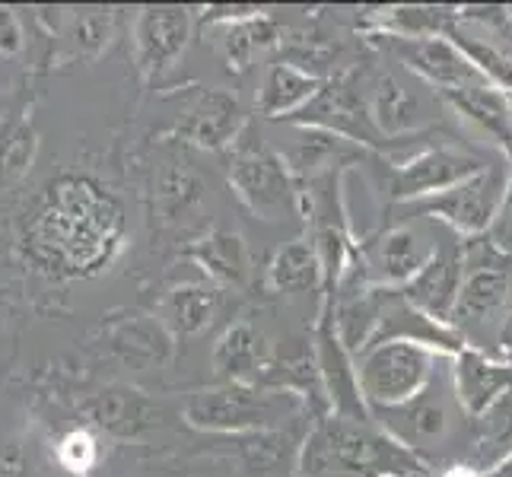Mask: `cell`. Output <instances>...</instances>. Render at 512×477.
<instances>
[{
  "instance_id": "24",
  "label": "cell",
  "mask_w": 512,
  "mask_h": 477,
  "mask_svg": "<svg viewBox=\"0 0 512 477\" xmlns=\"http://www.w3.org/2000/svg\"><path fill=\"white\" fill-rule=\"evenodd\" d=\"M512 290V271H471L465 274L462 293L452 312V328L462 334L478 325H487L493 315H500L509 303Z\"/></svg>"
},
{
  "instance_id": "28",
  "label": "cell",
  "mask_w": 512,
  "mask_h": 477,
  "mask_svg": "<svg viewBox=\"0 0 512 477\" xmlns=\"http://www.w3.org/2000/svg\"><path fill=\"white\" fill-rule=\"evenodd\" d=\"M509 455H512V395H506L484 417L474 420L471 452L465 465L487 474Z\"/></svg>"
},
{
  "instance_id": "19",
  "label": "cell",
  "mask_w": 512,
  "mask_h": 477,
  "mask_svg": "<svg viewBox=\"0 0 512 477\" xmlns=\"http://www.w3.org/2000/svg\"><path fill=\"white\" fill-rule=\"evenodd\" d=\"M325 90V77L293 61H274L264 70L255 109L261 118H293Z\"/></svg>"
},
{
  "instance_id": "20",
  "label": "cell",
  "mask_w": 512,
  "mask_h": 477,
  "mask_svg": "<svg viewBox=\"0 0 512 477\" xmlns=\"http://www.w3.org/2000/svg\"><path fill=\"white\" fill-rule=\"evenodd\" d=\"M188 258L198 264L210 284H217V287H245L252 277L249 245H245L239 233H229V229H214V233L191 242Z\"/></svg>"
},
{
  "instance_id": "26",
  "label": "cell",
  "mask_w": 512,
  "mask_h": 477,
  "mask_svg": "<svg viewBox=\"0 0 512 477\" xmlns=\"http://www.w3.org/2000/svg\"><path fill=\"white\" fill-rule=\"evenodd\" d=\"M277 39H280L277 23L268 13H261V16H252V20L220 26L217 51L233 74H245V70L255 67V61L264 55V51L277 45Z\"/></svg>"
},
{
  "instance_id": "6",
  "label": "cell",
  "mask_w": 512,
  "mask_h": 477,
  "mask_svg": "<svg viewBox=\"0 0 512 477\" xmlns=\"http://www.w3.org/2000/svg\"><path fill=\"white\" fill-rule=\"evenodd\" d=\"M229 185L236 188L239 201L255 217L280 220L303 210V198H299L296 179L284 156L261 144H239L236 140V156L229 163Z\"/></svg>"
},
{
  "instance_id": "35",
  "label": "cell",
  "mask_w": 512,
  "mask_h": 477,
  "mask_svg": "<svg viewBox=\"0 0 512 477\" xmlns=\"http://www.w3.org/2000/svg\"><path fill=\"white\" fill-rule=\"evenodd\" d=\"M261 7H249V4H236V7H207L201 20L207 26H229V23H242V20H252V16H261Z\"/></svg>"
},
{
  "instance_id": "17",
  "label": "cell",
  "mask_w": 512,
  "mask_h": 477,
  "mask_svg": "<svg viewBox=\"0 0 512 477\" xmlns=\"http://www.w3.org/2000/svg\"><path fill=\"white\" fill-rule=\"evenodd\" d=\"M86 417L93 420V427L112 433L118 439L140 436L144 430L160 423V404L147 398L134 385H109L86 404Z\"/></svg>"
},
{
  "instance_id": "27",
  "label": "cell",
  "mask_w": 512,
  "mask_h": 477,
  "mask_svg": "<svg viewBox=\"0 0 512 477\" xmlns=\"http://www.w3.org/2000/svg\"><path fill=\"white\" fill-rule=\"evenodd\" d=\"M458 10L452 7H385L369 13V26L385 32L388 39H436L455 29Z\"/></svg>"
},
{
  "instance_id": "8",
  "label": "cell",
  "mask_w": 512,
  "mask_h": 477,
  "mask_svg": "<svg viewBox=\"0 0 512 477\" xmlns=\"http://www.w3.org/2000/svg\"><path fill=\"white\" fill-rule=\"evenodd\" d=\"M388 45H392L395 58L411 74L439 90V96L493 86L449 35H436V39H388Z\"/></svg>"
},
{
  "instance_id": "10",
  "label": "cell",
  "mask_w": 512,
  "mask_h": 477,
  "mask_svg": "<svg viewBox=\"0 0 512 477\" xmlns=\"http://www.w3.org/2000/svg\"><path fill=\"white\" fill-rule=\"evenodd\" d=\"M436 245L439 242L423 233L420 226L395 223L379 239H373V245L360 255V264L376 287L401 290L427 268V261L436 255Z\"/></svg>"
},
{
  "instance_id": "25",
  "label": "cell",
  "mask_w": 512,
  "mask_h": 477,
  "mask_svg": "<svg viewBox=\"0 0 512 477\" xmlns=\"http://www.w3.org/2000/svg\"><path fill=\"white\" fill-rule=\"evenodd\" d=\"M268 284L277 293H315L325 290L322 258L312 236L293 239L268 264Z\"/></svg>"
},
{
  "instance_id": "34",
  "label": "cell",
  "mask_w": 512,
  "mask_h": 477,
  "mask_svg": "<svg viewBox=\"0 0 512 477\" xmlns=\"http://www.w3.org/2000/svg\"><path fill=\"white\" fill-rule=\"evenodd\" d=\"M26 39H23V26L16 20V13L10 7H0V55L4 58H16L23 51Z\"/></svg>"
},
{
  "instance_id": "5",
  "label": "cell",
  "mask_w": 512,
  "mask_h": 477,
  "mask_svg": "<svg viewBox=\"0 0 512 477\" xmlns=\"http://www.w3.org/2000/svg\"><path fill=\"white\" fill-rule=\"evenodd\" d=\"M436 357H443V353L414 341H388L369 347L357 360L360 388L369 411L398 408V404H408L427 392Z\"/></svg>"
},
{
  "instance_id": "22",
  "label": "cell",
  "mask_w": 512,
  "mask_h": 477,
  "mask_svg": "<svg viewBox=\"0 0 512 477\" xmlns=\"http://www.w3.org/2000/svg\"><path fill=\"white\" fill-rule=\"evenodd\" d=\"M172 338L175 334L160 322V315H134L118 322L109 334L115 357H121L128 366L150 369L166 366L172 360Z\"/></svg>"
},
{
  "instance_id": "23",
  "label": "cell",
  "mask_w": 512,
  "mask_h": 477,
  "mask_svg": "<svg viewBox=\"0 0 512 477\" xmlns=\"http://www.w3.org/2000/svg\"><path fill=\"white\" fill-rule=\"evenodd\" d=\"M223 306V293L210 280H194V284L172 287L160 306V322L172 331L191 338L214 325V318Z\"/></svg>"
},
{
  "instance_id": "3",
  "label": "cell",
  "mask_w": 512,
  "mask_h": 477,
  "mask_svg": "<svg viewBox=\"0 0 512 477\" xmlns=\"http://www.w3.org/2000/svg\"><path fill=\"white\" fill-rule=\"evenodd\" d=\"M303 417H309V411L299 395L249 382H223L204 388V392H194L185 401V420L204 433L249 436L261 430L290 427Z\"/></svg>"
},
{
  "instance_id": "13",
  "label": "cell",
  "mask_w": 512,
  "mask_h": 477,
  "mask_svg": "<svg viewBox=\"0 0 512 477\" xmlns=\"http://www.w3.org/2000/svg\"><path fill=\"white\" fill-rule=\"evenodd\" d=\"M462 284H465L462 242H439L436 255L427 261V268L411 284L401 287V296L417 312L430 315L443 325H452V312L458 303V293H462Z\"/></svg>"
},
{
  "instance_id": "11",
  "label": "cell",
  "mask_w": 512,
  "mask_h": 477,
  "mask_svg": "<svg viewBox=\"0 0 512 477\" xmlns=\"http://www.w3.org/2000/svg\"><path fill=\"white\" fill-rule=\"evenodd\" d=\"M191 39L188 7H144L134 20V61L147 80L166 70L185 55Z\"/></svg>"
},
{
  "instance_id": "14",
  "label": "cell",
  "mask_w": 512,
  "mask_h": 477,
  "mask_svg": "<svg viewBox=\"0 0 512 477\" xmlns=\"http://www.w3.org/2000/svg\"><path fill=\"white\" fill-rule=\"evenodd\" d=\"M373 420L385 433H392L398 443H404L417 455L427 446H439L452 430V414L446 408V401L439 398V392L433 395V382H430L427 392L417 395L408 404L373 411Z\"/></svg>"
},
{
  "instance_id": "4",
  "label": "cell",
  "mask_w": 512,
  "mask_h": 477,
  "mask_svg": "<svg viewBox=\"0 0 512 477\" xmlns=\"http://www.w3.org/2000/svg\"><path fill=\"white\" fill-rule=\"evenodd\" d=\"M509 194H512V166L509 159H500V163H487L481 172H474L471 179L458 182L455 188L430 194V198H420L404 207H408V214L439 220L458 239L462 236L471 239L490 233L493 223L503 214Z\"/></svg>"
},
{
  "instance_id": "32",
  "label": "cell",
  "mask_w": 512,
  "mask_h": 477,
  "mask_svg": "<svg viewBox=\"0 0 512 477\" xmlns=\"http://www.w3.org/2000/svg\"><path fill=\"white\" fill-rule=\"evenodd\" d=\"M201 201V185L194 175L188 172H166L163 182H160V204H163V214L172 220L179 214H188V210Z\"/></svg>"
},
{
  "instance_id": "36",
  "label": "cell",
  "mask_w": 512,
  "mask_h": 477,
  "mask_svg": "<svg viewBox=\"0 0 512 477\" xmlns=\"http://www.w3.org/2000/svg\"><path fill=\"white\" fill-rule=\"evenodd\" d=\"M20 458H16L13 452L10 455H0V477H23L20 474Z\"/></svg>"
},
{
  "instance_id": "21",
  "label": "cell",
  "mask_w": 512,
  "mask_h": 477,
  "mask_svg": "<svg viewBox=\"0 0 512 477\" xmlns=\"http://www.w3.org/2000/svg\"><path fill=\"white\" fill-rule=\"evenodd\" d=\"M350 153H353L350 140L331 134V131H322V128L299 125L290 150H284L280 156H284V163L293 172L296 182H315V179L331 175L334 166H347Z\"/></svg>"
},
{
  "instance_id": "30",
  "label": "cell",
  "mask_w": 512,
  "mask_h": 477,
  "mask_svg": "<svg viewBox=\"0 0 512 477\" xmlns=\"http://www.w3.org/2000/svg\"><path fill=\"white\" fill-rule=\"evenodd\" d=\"M449 39L465 51L471 58V64L481 70V74L497 86V90L509 93L512 96V55L503 51L500 45L493 42H484V39H474V35L462 32V29H452Z\"/></svg>"
},
{
  "instance_id": "18",
  "label": "cell",
  "mask_w": 512,
  "mask_h": 477,
  "mask_svg": "<svg viewBox=\"0 0 512 477\" xmlns=\"http://www.w3.org/2000/svg\"><path fill=\"white\" fill-rule=\"evenodd\" d=\"M274 357V347L264 338V331L258 325H252L249 318L242 322H233L214 344V369L217 376H223L226 382H249L258 385L261 373L268 369Z\"/></svg>"
},
{
  "instance_id": "7",
  "label": "cell",
  "mask_w": 512,
  "mask_h": 477,
  "mask_svg": "<svg viewBox=\"0 0 512 477\" xmlns=\"http://www.w3.org/2000/svg\"><path fill=\"white\" fill-rule=\"evenodd\" d=\"M487 163L481 156L458 147H423L411 153L408 159L392 166V179H388V194L398 204H414L430 194L449 191L458 182L471 179Z\"/></svg>"
},
{
  "instance_id": "31",
  "label": "cell",
  "mask_w": 512,
  "mask_h": 477,
  "mask_svg": "<svg viewBox=\"0 0 512 477\" xmlns=\"http://www.w3.org/2000/svg\"><path fill=\"white\" fill-rule=\"evenodd\" d=\"M35 150H39V137H35L29 121H7V125H0V175L4 179L23 175L32 166Z\"/></svg>"
},
{
  "instance_id": "33",
  "label": "cell",
  "mask_w": 512,
  "mask_h": 477,
  "mask_svg": "<svg viewBox=\"0 0 512 477\" xmlns=\"http://www.w3.org/2000/svg\"><path fill=\"white\" fill-rule=\"evenodd\" d=\"M58 462L70 471V474H90V468L99 462V446L90 430H70L61 446H58Z\"/></svg>"
},
{
  "instance_id": "37",
  "label": "cell",
  "mask_w": 512,
  "mask_h": 477,
  "mask_svg": "<svg viewBox=\"0 0 512 477\" xmlns=\"http://www.w3.org/2000/svg\"><path fill=\"white\" fill-rule=\"evenodd\" d=\"M439 477H484V474H481L478 468H471V465H465V462H462V465H452V468H446V471L439 474Z\"/></svg>"
},
{
  "instance_id": "15",
  "label": "cell",
  "mask_w": 512,
  "mask_h": 477,
  "mask_svg": "<svg viewBox=\"0 0 512 477\" xmlns=\"http://www.w3.org/2000/svg\"><path fill=\"white\" fill-rule=\"evenodd\" d=\"M369 115L388 140H404L408 134L423 131L436 118L423 93L411 90L392 70L376 77L373 93H369Z\"/></svg>"
},
{
  "instance_id": "1",
  "label": "cell",
  "mask_w": 512,
  "mask_h": 477,
  "mask_svg": "<svg viewBox=\"0 0 512 477\" xmlns=\"http://www.w3.org/2000/svg\"><path fill=\"white\" fill-rule=\"evenodd\" d=\"M121 207L90 179L64 175L48 188V207L35 223V245L74 271H96L118 249Z\"/></svg>"
},
{
  "instance_id": "2",
  "label": "cell",
  "mask_w": 512,
  "mask_h": 477,
  "mask_svg": "<svg viewBox=\"0 0 512 477\" xmlns=\"http://www.w3.org/2000/svg\"><path fill=\"white\" fill-rule=\"evenodd\" d=\"M299 477H423L427 462L411 452L376 420L357 423L344 417L315 420L303 452H299Z\"/></svg>"
},
{
  "instance_id": "9",
  "label": "cell",
  "mask_w": 512,
  "mask_h": 477,
  "mask_svg": "<svg viewBox=\"0 0 512 477\" xmlns=\"http://www.w3.org/2000/svg\"><path fill=\"white\" fill-rule=\"evenodd\" d=\"M315 360H319V373L328 392V404L334 417L344 420H357V423H369L373 420V411L363 398L360 388V373H357V360L350 357L347 347L341 344L338 331H334V318H331V306L322 303L319 322H315Z\"/></svg>"
},
{
  "instance_id": "29",
  "label": "cell",
  "mask_w": 512,
  "mask_h": 477,
  "mask_svg": "<svg viewBox=\"0 0 512 477\" xmlns=\"http://www.w3.org/2000/svg\"><path fill=\"white\" fill-rule=\"evenodd\" d=\"M115 13L105 7H86L67 16L64 42H67V61H96L112 42Z\"/></svg>"
},
{
  "instance_id": "16",
  "label": "cell",
  "mask_w": 512,
  "mask_h": 477,
  "mask_svg": "<svg viewBox=\"0 0 512 477\" xmlns=\"http://www.w3.org/2000/svg\"><path fill=\"white\" fill-rule=\"evenodd\" d=\"M245 128V109L233 93L204 90L179 125V137L201 150L233 147Z\"/></svg>"
},
{
  "instance_id": "38",
  "label": "cell",
  "mask_w": 512,
  "mask_h": 477,
  "mask_svg": "<svg viewBox=\"0 0 512 477\" xmlns=\"http://www.w3.org/2000/svg\"><path fill=\"white\" fill-rule=\"evenodd\" d=\"M484 477H512V455L509 458H503V462L493 468V471H487Z\"/></svg>"
},
{
  "instance_id": "12",
  "label": "cell",
  "mask_w": 512,
  "mask_h": 477,
  "mask_svg": "<svg viewBox=\"0 0 512 477\" xmlns=\"http://www.w3.org/2000/svg\"><path fill=\"white\" fill-rule=\"evenodd\" d=\"M452 392L471 420L484 417L493 404L512 395V360L487 357L481 347L465 344L452 360Z\"/></svg>"
}]
</instances>
